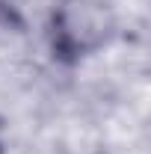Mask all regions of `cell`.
<instances>
[{
	"label": "cell",
	"instance_id": "6da1fadb",
	"mask_svg": "<svg viewBox=\"0 0 151 154\" xmlns=\"http://www.w3.org/2000/svg\"><path fill=\"white\" fill-rule=\"evenodd\" d=\"M119 12L110 0H54L42 38L54 65L77 68L104 54L119 38Z\"/></svg>",
	"mask_w": 151,
	"mask_h": 154
},
{
	"label": "cell",
	"instance_id": "7a4b0ae2",
	"mask_svg": "<svg viewBox=\"0 0 151 154\" xmlns=\"http://www.w3.org/2000/svg\"><path fill=\"white\" fill-rule=\"evenodd\" d=\"M24 30V15L12 0H0V36L3 33H21Z\"/></svg>",
	"mask_w": 151,
	"mask_h": 154
},
{
	"label": "cell",
	"instance_id": "3957f363",
	"mask_svg": "<svg viewBox=\"0 0 151 154\" xmlns=\"http://www.w3.org/2000/svg\"><path fill=\"white\" fill-rule=\"evenodd\" d=\"M89 154H107V151H89Z\"/></svg>",
	"mask_w": 151,
	"mask_h": 154
}]
</instances>
